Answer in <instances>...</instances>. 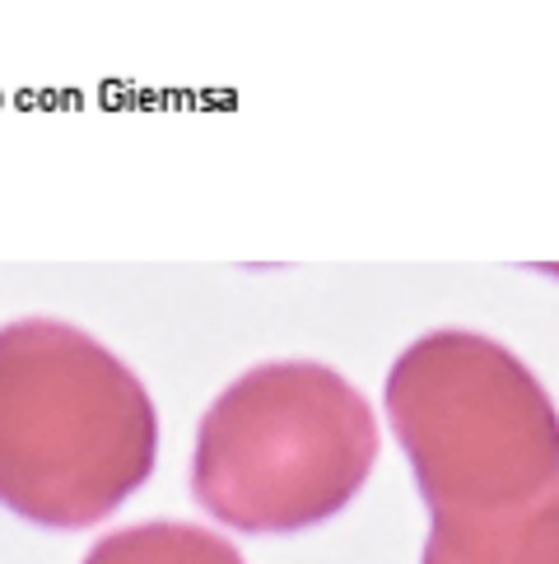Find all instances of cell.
Wrapping results in <instances>:
<instances>
[{
    "mask_svg": "<svg viewBox=\"0 0 559 564\" xmlns=\"http://www.w3.org/2000/svg\"><path fill=\"white\" fill-rule=\"evenodd\" d=\"M364 392L313 359H275L229 382L196 430L191 495L238 532H304L346 509L377 462Z\"/></svg>",
    "mask_w": 559,
    "mask_h": 564,
    "instance_id": "cell-3",
    "label": "cell"
},
{
    "mask_svg": "<svg viewBox=\"0 0 559 564\" xmlns=\"http://www.w3.org/2000/svg\"><path fill=\"white\" fill-rule=\"evenodd\" d=\"M85 564H243L233 541L196 522H140L108 532Z\"/></svg>",
    "mask_w": 559,
    "mask_h": 564,
    "instance_id": "cell-5",
    "label": "cell"
},
{
    "mask_svg": "<svg viewBox=\"0 0 559 564\" xmlns=\"http://www.w3.org/2000/svg\"><path fill=\"white\" fill-rule=\"evenodd\" d=\"M387 420L429 518H498L559 499V411L508 346L443 327L387 373Z\"/></svg>",
    "mask_w": 559,
    "mask_h": 564,
    "instance_id": "cell-2",
    "label": "cell"
},
{
    "mask_svg": "<svg viewBox=\"0 0 559 564\" xmlns=\"http://www.w3.org/2000/svg\"><path fill=\"white\" fill-rule=\"evenodd\" d=\"M158 457L154 401L103 340L56 317L0 327V503L79 532L117 513Z\"/></svg>",
    "mask_w": 559,
    "mask_h": 564,
    "instance_id": "cell-1",
    "label": "cell"
},
{
    "mask_svg": "<svg viewBox=\"0 0 559 564\" xmlns=\"http://www.w3.org/2000/svg\"><path fill=\"white\" fill-rule=\"evenodd\" d=\"M425 564H559V499L498 518H429Z\"/></svg>",
    "mask_w": 559,
    "mask_h": 564,
    "instance_id": "cell-4",
    "label": "cell"
}]
</instances>
